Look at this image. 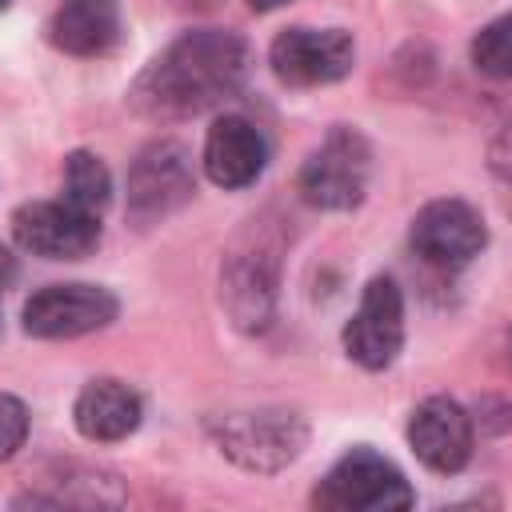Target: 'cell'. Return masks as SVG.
Wrapping results in <instances>:
<instances>
[{"instance_id":"52a82bcc","label":"cell","mask_w":512,"mask_h":512,"mask_svg":"<svg viewBox=\"0 0 512 512\" xmlns=\"http://www.w3.org/2000/svg\"><path fill=\"white\" fill-rule=\"evenodd\" d=\"M268 64H272L276 80L288 84V88L336 84L356 64V40L344 28H304V24H296V28H284L272 40Z\"/></svg>"},{"instance_id":"3957f363","label":"cell","mask_w":512,"mask_h":512,"mask_svg":"<svg viewBox=\"0 0 512 512\" xmlns=\"http://www.w3.org/2000/svg\"><path fill=\"white\" fill-rule=\"evenodd\" d=\"M276 284H280V244H272L264 228L244 232L220 268V300L232 324L244 332H264L272 324Z\"/></svg>"},{"instance_id":"30bf717a","label":"cell","mask_w":512,"mask_h":512,"mask_svg":"<svg viewBox=\"0 0 512 512\" xmlns=\"http://www.w3.org/2000/svg\"><path fill=\"white\" fill-rule=\"evenodd\" d=\"M404 348V296L392 276H372L360 308L344 324V352L368 372H384Z\"/></svg>"},{"instance_id":"ffe728a7","label":"cell","mask_w":512,"mask_h":512,"mask_svg":"<svg viewBox=\"0 0 512 512\" xmlns=\"http://www.w3.org/2000/svg\"><path fill=\"white\" fill-rule=\"evenodd\" d=\"M12 276H16V260H12V252L0 244V288H4Z\"/></svg>"},{"instance_id":"ba28073f","label":"cell","mask_w":512,"mask_h":512,"mask_svg":"<svg viewBox=\"0 0 512 512\" xmlns=\"http://www.w3.org/2000/svg\"><path fill=\"white\" fill-rule=\"evenodd\" d=\"M12 236L24 252L44 260H80L100 244V216L72 200H32L12 212Z\"/></svg>"},{"instance_id":"8992f818","label":"cell","mask_w":512,"mask_h":512,"mask_svg":"<svg viewBox=\"0 0 512 512\" xmlns=\"http://www.w3.org/2000/svg\"><path fill=\"white\" fill-rule=\"evenodd\" d=\"M196 196V172L188 152L176 140H152L136 152L128 168V216L144 228Z\"/></svg>"},{"instance_id":"ac0fdd59","label":"cell","mask_w":512,"mask_h":512,"mask_svg":"<svg viewBox=\"0 0 512 512\" xmlns=\"http://www.w3.org/2000/svg\"><path fill=\"white\" fill-rule=\"evenodd\" d=\"M28 436V408L20 396L0 392V460H12Z\"/></svg>"},{"instance_id":"5bb4252c","label":"cell","mask_w":512,"mask_h":512,"mask_svg":"<svg viewBox=\"0 0 512 512\" xmlns=\"http://www.w3.org/2000/svg\"><path fill=\"white\" fill-rule=\"evenodd\" d=\"M140 416H144L140 396L112 376L88 380L72 404V424L92 444H116V440L132 436L140 428Z\"/></svg>"},{"instance_id":"9a60e30c","label":"cell","mask_w":512,"mask_h":512,"mask_svg":"<svg viewBox=\"0 0 512 512\" xmlns=\"http://www.w3.org/2000/svg\"><path fill=\"white\" fill-rule=\"evenodd\" d=\"M48 40L68 56H104L120 40L116 0H60L48 20Z\"/></svg>"},{"instance_id":"4fadbf2b","label":"cell","mask_w":512,"mask_h":512,"mask_svg":"<svg viewBox=\"0 0 512 512\" xmlns=\"http://www.w3.org/2000/svg\"><path fill=\"white\" fill-rule=\"evenodd\" d=\"M268 168V140L244 116H220L204 136V172L216 188H248Z\"/></svg>"},{"instance_id":"7a4b0ae2","label":"cell","mask_w":512,"mask_h":512,"mask_svg":"<svg viewBox=\"0 0 512 512\" xmlns=\"http://www.w3.org/2000/svg\"><path fill=\"white\" fill-rule=\"evenodd\" d=\"M212 440L244 472H280L308 448V424L292 408H252L220 416Z\"/></svg>"},{"instance_id":"d6986e66","label":"cell","mask_w":512,"mask_h":512,"mask_svg":"<svg viewBox=\"0 0 512 512\" xmlns=\"http://www.w3.org/2000/svg\"><path fill=\"white\" fill-rule=\"evenodd\" d=\"M488 164H492V172H496L500 180L512 184V124H504V128L496 132V140H492V148H488Z\"/></svg>"},{"instance_id":"6da1fadb","label":"cell","mask_w":512,"mask_h":512,"mask_svg":"<svg viewBox=\"0 0 512 512\" xmlns=\"http://www.w3.org/2000/svg\"><path fill=\"white\" fill-rule=\"evenodd\" d=\"M252 48L244 36L228 28H196L172 40L128 88V104L156 124L192 120L228 96H236L248 80Z\"/></svg>"},{"instance_id":"5b68a950","label":"cell","mask_w":512,"mask_h":512,"mask_svg":"<svg viewBox=\"0 0 512 512\" xmlns=\"http://www.w3.org/2000/svg\"><path fill=\"white\" fill-rule=\"evenodd\" d=\"M312 500L332 512H400L412 508L416 492L392 460L372 448H352L332 464Z\"/></svg>"},{"instance_id":"7c38bea8","label":"cell","mask_w":512,"mask_h":512,"mask_svg":"<svg viewBox=\"0 0 512 512\" xmlns=\"http://www.w3.org/2000/svg\"><path fill=\"white\" fill-rule=\"evenodd\" d=\"M408 448L424 468L452 476L472 460V416L452 396H428L408 416Z\"/></svg>"},{"instance_id":"2e32d148","label":"cell","mask_w":512,"mask_h":512,"mask_svg":"<svg viewBox=\"0 0 512 512\" xmlns=\"http://www.w3.org/2000/svg\"><path fill=\"white\" fill-rule=\"evenodd\" d=\"M64 200H72L76 208L96 212V216L108 208V200H112V172H108V164L96 152H84V148L68 152V160H64Z\"/></svg>"},{"instance_id":"e0dca14e","label":"cell","mask_w":512,"mask_h":512,"mask_svg":"<svg viewBox=\"0 0 512 512\" xmlns=\"http://www.w3.org/2000/svg\"><path fill=\"white\" fill-rule=\"evenodd\" d=\"M472 64L492 80H512V12L488 20L472 36Z\"/></svg>"},{"instance_id":"9c48e42d","label":"cell","mask_w":512,"mask_h":512,"mask_svg":"<svg viewBox=\"0 0 512 512\" xmlns=\"http://www.w3.org/2000/svg\"><path fill=\"white\" fill-rule=\"evenodd\" d=\"M120 304L100 284H48L24 304V332L36 340H72L116 320Z\"/></svg>"},{"instance_id":"277c9868","label":"cell","mask_w":512,"mask_h":512,"mask_svg":"<svg viewBox=\"0 0 512 512\" xmlns=\"http://www.w3.org/2000/svg\"><path fill=\"white\" fill-rule=\"evenodd\" d=\"M368 176H372V152H368V140L348 128V124H336L320 148L304 160L300 176H296V188L300 196L312 204V208H324V212H348L364 200L368 192Z\"/></svg>"},{"instance_id":"44dd1931","label":"cell","mask_w":512,"mask_h":512,"mask_svg":"<svg viewBox=\"0 0 512 512\" xmlns=\"http://www.w3.org/2000/svg\"><path fill=\"white\" fill-rule=\"evenodd\" d=\"M280 4H288V0H248L252 12H272V8H280Z\"/></svg>"},{"instance_id":"8fae6325","label":"cell","mask_w":512,"mask_h":512,"mask_svg":"<svg viewBox=\"0 0 512 512\" xmlns=\"http://www.w3.org/2000/svg\"><path fill=\"white\" fill-rule=\"evenodd\" d=\"M408 240L420 260H428L436 268H464L484 252L488 228H484V216L468 200L444 196V200L424 204L412 216Z\"/></svg>"},{"instance_id":"7402d4cb","label":"cell","mask_w":512,"mask_h":512,"mask_svg":"<svg viewBox=\"0 0 512 512\" xmlns=\"http://www.w3.org/2000/svg\"><path fill=\"white\" fill-rule=\"evenodd\" d=\"M8 4H12V0H0V12H4V8H8Z\"/></svg>"}]
</instances>
